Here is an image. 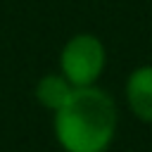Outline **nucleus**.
Instances as JSON below:
<instances>
[{"label":"nucleus","instance_id":"1","mask_svg":"<svg viewBox=\"0 0 152 152\" xmlns=\"http://www.w3.org/2000/svg\"><path fill=\"white\" fill-rule=\"evenodd\" d=\"M52 116L55 138L64 152H107L119 126L116 104L100 86L74 88Z\"/></svg>","mask_w":152,"mask_h":152},{"label":"nucleus","instance_id":"2","mask_svg":"<svg viewBox=\"0 0 152 152\" xmlns=\"http://www.w3.org/2000/svg\"><path fill=\"white\" fill-rule=\"evenodd\" d=\"M104 64H107V50L95 33H76L62 45L59 71L74 88L97 86Z\"/></svg>","mask_w":152,"mask_h":152},{"label":"nucleus","instance_id":"3","mask_svg":"<svg viewBox=\"0 0 152 152\" xmlns=\"http://www.w3.org/2000/svg\"><path fill=\"white\" fill-rule=\"evenodd\" d=\"M124 95L133 116L142 124H152V64H142L128 74Z\"/></svg>","mask_w":152,"mask_h":152},{"label":"nucleus","instance_id":"4","mask_svg":"<svg viewBox=\"0 0 152 152\" xmlns=\"http://www.w3.org/2000/svg\"><path fill=\"white\" fill-rule=\"evenodd\" d=\"M36 100L45 107V109H50L52 114L71 97V93H74V86L66 81V76L59 71V74H45L38 83H36Z\"/></svg>","mask_w":152,"mask_h":152}]
</instances>
